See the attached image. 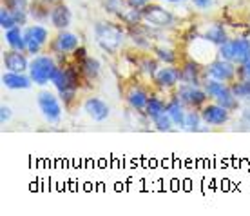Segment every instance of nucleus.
Returning <instances> with one entry per match:
<instances>
[{
	"instance_id": "obj_1",
	"label": "nucleus",
	"mask_w": 250,
	"mask_h": 216,
	"mask_svg": "<svg viewBox=\"0 0 250 216\" xmlns=\"http://www.w3.org/2000/svg\"><path fill=\"white\" fill-rule=\"evenodd\" d=\"M51 84L57 89L60 100L63 106H71L78 95V87H80V69L78 65H58L55 76L51 78Z\"/></svg>"
},
{
	"instance_id": "obj_2",
	"label": "nucleus",
	"mask_w": 250,
	"mask_h": 216,
	"mask_svg": "<svg viewBox=\"0 0 250 216\" xmlns=\"http://www.w3.org/2000/svg\"><path fill=\"white\" fill-rule=\"evenodd\" d=\"M94 40L109 55H116L125 42V31L113 22H98L94 24Z\"/></svg>"
},
{
	"instance_id": "obj_3",
	"label": "nucleus",
	"mask_w": 250,
	"mask_h": 216,
	"mask_svg": "<svg viewBox=\"0 0 250 216\" xmlns=\"http://www.w3.org/2000/svg\"><path fill=\"white\" fill-rule=\"evenodd\" d=\"M58 69L57 60L51 57V55H37V57L31 58L29 62V76L31 80L38 86H45V84L51 82V78L55 76Z\"/></svg>"
},
{
	"instance_id": "obj_4",
	"label": "nucleus",
	"mask_w": 250,
	"mask_h": 216,
	"mask_svg": "<svg viewBox=\"0 0 250 216\" xmlns=\"http://www.w3.org/2000/svg\"><path fill=\"white\" fill-rule=\"evenodd\" d=\"M218 57L229 62H234L236 65L247 62L250 58V38H229L225 44L218 47Z\"/></svg>"
},
{
	"instance_id": "obj_5",
	"label": "nucleus",
	"mask_w": 250,
	"mask_h": 216,
	"mask_svg": "<svg viewBox=\"0 0 250 216\" xmlns=\"http://www.w3.org/2000/svg\"><path fill=\"white\" fill-rule=\"evenodd\" d=\"M62 104L63 102L60 100V96L51 93V91H40L37 96L38 109H40L42 116L45 118V122H49V124H58L62 120Z\"/></svg>"
},
{
	"instance_id": "obj_6",
	"label": "nucleus",
	"mask_w": 250,
	"mask_h": 216,
	"mask_svg": "<svg viewBox=\"0 0 250 216\" xmlns=\"http://www.w3.org/2000/svg\"><path fill=\"white\" fill-rule=\"evenodd\" d=\"M24 35H25V45H27V49L25 53H29L33 57H37L42 53L47 42H49V31H47V27L42 24H27L24 27Z\"/></svg>"
},
{
	"instance_id": "obj_7",
	"label": "nucleus",
	"mask_w": 250,
	"mask_h": 216,
	"mask_svg": "<svg viewBox=\"0 0 250 216\" xmlns=\"http://www.w3.org/2000/svg\"><path fill=\"white\" fill-rule=\"evenodd\" d=\"M205 78H214L219 82L232 84L234 80H238V65L234 62L216 57L212 62L205 65Z\"/></svg>"
},
{
	"instance_id": "obj_8",
	"label": "nucleus",
	"mask_w": 250,
	"mask_h": 216,
	"mask_svg": "<svg viewBox=\"0 0 250 216\" xmlns=\"http://www.w3.org/2000/svg\"><path fill=\"white\" fill-rule=\"evenodd\" d=\"M174 95L187 106V109H201L210 100L203 86H188V84H180L176 87Z\"/></svg>"
},
{
	"instance_id": "obj_9",
	"label": "nucleus",
	"mask_w": 250,
	"mask_h": 216,
	"mask_svg": "<svg viewBox=\"0 0 250 216\" xmlns=\"http://www.w3.org/2000/svg\"><path fill=\"white\" fill-rule=\"evenodd\" d=\"M142 13H144V22H147L152 27H170L174 24V15L169 9L152 4V2L142 7Z\"/></svg>"
},
{
	"instance_id": "obj_10",
	"label": "nucleus",
	"mask_w": 250,
	"mask_h": 216,
	"mask_svg": "<svg viewBox=\"0 0 250 216\" xmlns=\"http://www.w3.org/2000/svg\"><path fill=\"white\" fill-rule=\"evenodd\" d=\"M152 84H154L158 89H162V91L176 89L180 84H182V73H180V67H176V65H165V67H160L156 76L152 78Z\"/></svg>"
},
{
	"instance_id": "obj_11",
	"label": "nucleus",
	"mask_w": 250,
	"mask_h": 216,
	"mask_svg": "<svg viewBox=\"0 0 250 216\" xmlns=\"http://www.w3.org/2000/svg\"><path fill=\"white\" fill-rule=\"evenodd\" d=\"M201 118L205 122L207 126H212V127H219V126H225L227 122L230 120V111L225 109L223 106H219L216 102L212 104H205L203 108L200 109Z\"/></svg>"
},
{
	"instance_id": "obj_12",
	"label": "nucleus",
	"mask_w": 250,
	"mask_h": 216,
	"mask_svg": "<svg viewBox=\"0 0 250 216\" xmlns=\"http://www.w3.org/2000/svg\"><path fill=\"white\" fill-rule=\"evenodd\" d=\"M78 47H80V38H78V35L67 31V29L58 31L55 40L51 42L53 53H58V55H73Z\"/></svg>"
},
{
	"instance_id": "obj_13",
	"label": "nucleus",
	"mask_w": 250,
	"mask_h": 216,
	"mask_svg": "<svg viewBox=\"0 0 250 216\" xmlns=\"http://www.w3.org/2000/svg\"><path fill=\"white\" fill-rule=\"evenodd\" d=\"M29 58L25 51L19 49H7L2 53V65L6 71H15V73H25L29 69Z\"/></svg>"
},
{
	"instance_id": "obj_14",
	"label": "nucleus",
	"mask_w": 250,
	"mask_h": 216,
	"mask_svg": "<svg viewBox=\"0 0 250 216\" xmlns=\"http://www.w3.org/2000/svg\"><path fill=\"white\" fill-rule=\"evenodd\" d=\"M180 73H182V84H188V86H203V76H205V65L201 67V64L198 60H187V62L182 64L180 67Z\"/></svg>"
},
{
	"instance_id": "obj_15",
	"label": "nucleus",
	"mask_w": 250,
	"mask_h": 216,
	"mask_svg": "<svg viewBox=\"0 0 250 216\" xmlns=\"http://www.w3.org/2000/svg\"><path fill=\"white\" fill-rule=\"evenodd\" d=\"M83 111L94 122H105L109 118V114H111L109 106L102 98H98V96H89V98H85V102H83Z\"/></svg>"
},
{
	"instance_id": "obj_16",
	"label": "nucleus",
	"mask_w": 250,
	"mask_h": 216,
	"mask_svg": "<svg viewBox=\"0 0 250 216\" xmlns=\"http://www.w3.org/2000/svg\"><path fill=\"white\" fill-rule=\"evenodd\" d=\"M33 80L29 75L25 73H15V71H6L2 75V86L7 89H13V91H24V89H29L33 86Z\"/></svg>"
},
{
	"instance_id": "obj_17",
	"label": "nucleus",
	"mask_w": 250,
	"mask_h": 216,
	"mask_svg": "<svg viewBox=\"0 0 250 216\" xmlns=\"http://www.w3.org/2000/svg\"><path fill=\"white\" fill-rule=\"evenodd\" d=\"M71 19H73L71 9H69L65 4H62V2L53 4V7H51V19H49L53 27H57L58 31L67 29L69 25H71Z\"/></svg>"
},
{
	"instance_id": "obj_18",
	"label": "nucleus",
	"mask_w": 250,
	"mask_h": 216,
	"mask_svg": "<svg viewBox=\"0 0 250 216\" xmlns=\"http://www.w3.org/2000/svg\"><path fill=\"white\" fill-rule=\"evenodd\" d=\"M149 91L144 87H138V86H134V87H131L129 91H127V95H125V100H127V104H129V108L132 109V111H136V113H144L145 108H147V102H149Z\"/></svg>"
},
{
	"instance_id": "obj_19",
	"label": "nucleus",
	"mask_w": 250,
	"mask_h": 216,
	"mask_svg": "<svg viewBox=\"0 0 250 216\" xmlns=\"http://www.w3.org/2000/svg\"><path fill=\"white\" fill-rule=\"evenodd\" d=\"M167 114L172 118L174 126L183 129V126H185V116H187V106L176 95H172L170 100H167Z\"/></svg>"
},
{
	"instance_id": "obj_20",
	"label": "nucleus",
	"mask_w": 250,
	"mask_h": 216,
	"mask_svg": "<svg viewBox=\"0 0 250 216\" xmlns=\"http://www.w3.org/2000/svg\"><path fill=\"white\" fill-rule=\"evenodd\" d=\"M201 38H205L207 42H210L212 45L219 47V45L225 44L227 40H229V35H227L225 25L221 24V22H212L205 31L201 33Z\"/></svg>"
},
{
	"instance_id": "obj_21",
	"label": "nucleus",
	"mask_w": 250,
	"mask_h": 216,
	"mask_svg": "<svg viewBox=\"0 0 250 216\" xmlns=\"http://www.w3.org/2000/svg\"><path fill=\"white\" fill-rule=\"evenodd\" d=\"M51 7H53V4L47 2V0H35V2H29V17H31L35 22H38V24L49 22Z\"/></svg>"
},
{
	"instance_id": "obj_22",
	"label": "nucleus",
	"mask_w": 250,
	"mask_h": 216,
	"mask_svg": "<svg viewBox=\"0 0 250 216\" xmlns=\"http://www.w3.org/2000/svg\"><path fill=\"white\" fill-rule=\"evenodd\" d=\"M4 40L9 49H19V51H25L27 45H25V35L24 29L20 25H15L11 29L4 31Z\"/></svg>"
},
{
	"instance_id": "obj_23",
	"label": "nucleus",
	"mask_w": 250,
	"mask_h": 216,
	"mask_svg": "<svg viewBox=\"0 0 250 216\" xmlns=\"http://www.w3.org/2000/svg\"><path fill=\"white\" fill-rule=\"evenodd\" d=\"M163 113H167V102L163 100L162 96L150 95L149 102H147V108H145L144 114L147 116V120L152 122L156 120L158 116H162Z\"/></svg>"
},
{
	"instance_id": "obj_24",
	"label": "nucleus",
	"mask_w": 250,
	"mask_h": 216,
	"mask_svg": "<svg viewBox=\"0 0 250 216\" xmlns=\"http://www.w3.org/2000/svg\"><path fill=\"white\" fill-rule=\"evenodd\" d=\"M78 65V69H80V73L85 78H89V80H94V78H98V75H100V62H98V58L94 57H85L82 62L76 64Z\"/></svg>"
},
{
	"instance_id": "obj_25",
	"label": "nucleus",
	"mask_w": 250,
	"mask_h": 216,
	"mask_svg": "<svg viewBox=\"0 0 250 216\" xmlns=\"http://www.w3.org/2000/svg\"><path fill=\"white\" fill-rule=\"evenodd\" d=\"M216 104H219V106H223L225 109H229L230 113H234V111H239V108H241V100H239L238 96L234 95V91L230 89V86L221 93V95L216 98Z\"/></svg>"
},
{
	"instance_id": "obj_26",
	"label": "nucleus",
	"mask_w": 250,
	"mask_h": 216,
	"mask_svg": "<svg viewBox=\"0 0 250 216\" xmlns=\"http://www.w3.org/2000/svg\"><path fill=\"white\" fill-rule=\"evenodd\" d=\"M160 60L158 58H150V57H145L142 58V62H140V67H138V71L142 73V75L147 78V80H150L152 82V78L156 76L158 69H160Z\"/></svg>"
},
{
	"instance_id": "obj_27",
	"label": "nucleus",
	"mask_w": 250,
	"mask_h": 216,
	"mask_svg": "<svg viewBox=\"0 0 250 216\" xmlns=\"http://www.w3.org/2000/svg\"><path fill=\"white\" fill-rule=\"evenodd\" d=\"M201 124H205V122L201 118L200 109H188L187 116H185V126H183V129L188 131V133H198L201 129Z\"/></svg>"
},
{
	"instance_id": "obj_28",
	"label": "nucleus",
	"mask_w": 250,
	"mask_h": 216,
	"mask_svg": "<svg viewBox=\"0 0 250 216\" xmlns=\"http://www.w3.org/2000/svg\"><path fill=\"white\" fill-rule=\"evenodd\" d=\"M154 55L165 65H176V62H178V53L172 47H167V45H156L154 47Z\"/></svg>"
},
{
	"instance_id": "obj_29",
	"label": "nucleus",
	"mask_w": 250,
	"mask_h": 216,
	"mask_svg": "<svg viewBox=\"0 0 250 216\" xmlns=\"http://www.w3.org/2000/svg\"><path fill=\"white\" fill-rule=\"evenodd\" d=\"M229 86H230V84L219 82V80H214V78H205V82H203V89L207 91V95H208L210 100H216Z\"/></svg>"
},
{
	"instance_id": "obj_30",
	"label": "nucleus",
	"mask_w": 250,
	"mask_h": 216,
	"mask_svg": "<svg viewBox=\"0 0 250 216\" xmlns=\"http://www.w3.org/2000/svg\"><path fill=\"white\" fill-rule=\"evenodd\" d=\"M230 89L239 100L250 102V78H238L230 84Z\"/></svg>"
},
{
	"instance_id": "obj_31",
	"label": "nucleus",
	"mask_w": 250,
	"mask_h": 216,
	"mask_svg": "<svg viewBox=\"0 0 250 216\" xmlns=\"http://www.w3.org/2000/svg\"><path fill=\"white\" fill-rule=\"evenodd\" d=\"M15 25L19 24L15 20L13 9H9L7 6H2V9H0V27H2V31H7V29H11Z\"/></svg>"
},
{
	"instance_id": "obj_32",
	"label": "nucleus",
	"mask_w": 250,
	"mask_h": 216,
	"mask_svg": "<svg viewBox=\"0 0 250 216\" xmlns=\"http://www.w3.org/2000/svg\"><path fill=\"white\" fill-rule=\"evenodd\" d=\"M152 126L156 127L158 131H170L172 127H174V122H172V118H170L167 113H163L162 116H158L156 120H152Z\"/></svg>"
},
{
	"instance_id": "obj_33",
	"label": "nucleus",
	"mask_w": 250,
	"mask_h": 216,
	"mask_svg": "<svg viewBox=\"0 0 250 216\" xmlns=\"http://www.w3.org/2000/svg\"><path fill=\"white\" fill-rule=\"evenodd\" d=\"M13 15H15V20L20 27H25L27 22H29V9H13Z\"/></svg>"
},
{
	"instance_id": "obj_34",
	"label": "nucleus",
	"mask_w": 250,
	"mask_h": 216,
	"mask_svg": "<svg viewBox=\"0 0 250 216\" xmlns=\"http://www.w3.org/2000/svg\"><path fill=\"white\" fill-rule=\"evenodd\" d=\"M238 78H250V58L238 65Z\"/></svg>"
},
{
	"instance_id": "obj_35",
	"label": "nucleus",
	"mask_w": 250,
	"mask_h": 216,
	"mask_svg": "<svg viewBox=\"0 0 250 216\" xmlns=\"http://www.w3.org/2000/svg\"><path fill=\"white\" fill-rule=\"evenodd\" d=\"M11 116H13V113H11V108H9V106H6V104H4V106H2V108H0V122H2V124H4V126H6L7 122L11 120Z\"/></svg>"
},
{
	"instance_id": "obj_36",
	"label": "nucleus",
	"mask_w": 250,
	"mask_h": 216,
	"mask_svg": "<svg viewBox=\"0 0 250 216\" xmlns=\"http://www.w3.org/2000/svg\"><path fill=\"white\" fill-rule=\"evenodd\" d=\"M192 2L194 7H198V9H201V11H207V9H210L214 4V0H190Z\"/></svg>"
},
{
	"instance_id": "obj_37",
	"label": "nucleus",
	"mask_w": 250,
	"mask_h": 216,
	"mask_svg": "<svg viewBox=\"0 0 250 216\" xmlns=\"http://www.w3.org/2000/svg\"><path fill=\"white\" fill-rule=\"evenodd\" d=\"M149 2L150 0H125V4L129 7H134V9H142V7H145Z\"/></svg>"
},
{
	"instance_id": "obj_38",
	"label": "nucleus",
	"mask_w": 250,
	"mask_h": 216,
	"mask_svg": "<svg viewBox=\"0 0 250 216\" xmlns=\"http://www.w3.org/2000/svg\"><path fill=\"white\" fill-rule=\"evenodd\" d=\"M241 124L249 126V129H250V106L241 109Z\"/></svg>"
},
{
	"instance_id": "obj_39",
	"label": "nucleus",
	"mask_w": 250,
	"mask_h": 216,
	"mask_svg": "<svg viewBox=\"0 0 250 216\" xmlns=\"http://www.w3.org/2000/svg\"><path fill=\"white\" fill-rule=\"evenodd\" d=\"M73 57H75V60H76V64L78 62H82V60H83V58L87 57V51H85V47H78V49L75 51V53H73Z\"/></svg>"
},
{
	"instance_id": "obj_40",
	"label": "nucleus",
	"mask_w": 250,
	"mask_h": 216,
	"mask_svg": "<svg viewBox=\"0 0 250 216\" xmlns=\"http://www.w3.org/2000/svg\"><path fill=\"white\" fill-rule=\"evenodd\" d=\"M163 2H169V4H180V2H185V0H163Z\"/></svg>"
},
{
	"instance_id": "obj_41",
	"label": "nucleus",
	"mask_w": 250,
	"mask_h": 216,
	"mask_svg": "<svg viewBox=\"0 0 250 216\" xmlns=\"http://www.w3.org/2000/svg\"><path fill=\"white\" fill-rule=\"evenodd\" d=\"M47 2H51V4H57L58 0H47Z\"/></svg>"
}]
</instances>
